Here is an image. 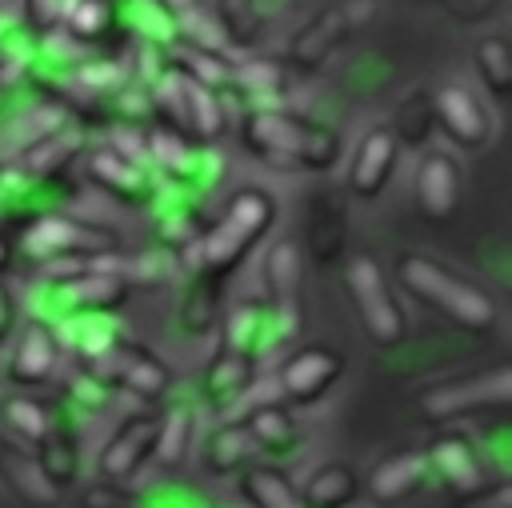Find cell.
Wrapping results in <instances>:
<instances>
[{"label":"cell","mask_w":512,"mask_h":508,"mask_svg":"<svg viewBox=\"0 0 512 508\" xmlns=\"http://www.w3.org/2000/svg\"><path fill=\"white\" fill-rule=\"evenodd\" d=\"M240 140L252 156H260L272 168H304V172H328L344 156V140L332 124L312 120L296 108L272 104V108H248L240 120Z\"/></svg>","instance_id":"obj_1"},{"label":"cell","mask_w":512,"mask_h":508,"mask_svg":"<svg viewBox=\"0 0 512 508\" xmlns=\"http://www.w3.org/2000/svg\"><path fill=\"white\" fill-rule=\"evenodd\" d=\"M128 300H132V280L120 272V264L108 260L44 264V272L28 288V316L56 328L80 312L116 316Z\"/></svg>","instance_id":"obj_2"},{"label":"cell","mask_w":512,"mask_h":508,"mask_svg":"<svg viewBox=\"0 0 512 508\" xmlns=\"http://www.w3.org/2000/svg\"><path fill=\"white\" fill-rule=\"evenodd\" d=\"M276 224V200L264 188H240L224 204L220 220L200 228L196 240H188L180 252L188 256V272H204L228 284V276L260 248V240Z\"/></svg>","instance_id":"obj_3"},{"label":"cell","mask_w":512,"mask_h":508,"mask_svg":"<svg viewBox=\"0 0 512 508\" xmlns=\"http://www.w3.org/2000/svg\"><path fill=\"white\" fill-rule=\"evenodd\" d=\"M392 276L412 300L440 312L460 332L480 336V332H492L496 320H500V304H496L492 292H484L480 284L464 280L460 272L444 268L440 260H432L424 252H400L396 264H392Z\"/></svg>","instance_id":"obj_4"},{"label":"cell","mask_w":512,"mask_h":508,"mask_svg":"<svg viewBox=\"0 0 512 508\" xmlns=\"http://www.w3.org/2000/svg\"><path fill=\"white\" fill-rule=\"evenodd\" d=\"M144 88H148V104H152V124L172 128L196 144H216L224 136L228 100L216 88H208V84H200V80H192L168 64Z\"/></svg>","instance_id":"obj_5"},{"label":"cell","mask_w":512,"mask_h":508,"mask_svg":"<svg viewBox=\"0 0 512 508\" xmlns=\"http://www.w3.org/2000/svg\"><path fill=\"white\" fill-rule=\"evenodd\" d=\"M16 252L32 264H76V260H100L120 252V236L104 224L64 216L60 208L32 216L16 228Z\"/></svg>","instance_id":"obj_6"},{"label":"cell","mask_w":512,"mask_h":508,"mask_svg":"<svg viewBox=\"0 0 512 508\" xmlns=\"http://www.w3.org/2000/svg\"><path fill=\"white\" fill-rule=\"evenodd\" d=\"M84 160V176L88 184H96L108 200L116 204H128V208H148L160 192V176L156 168L144 160V148H140V128L132 136V144L116 132L108 140H92L88 152L80 156Z\"/></svg>","instance_id":"obj_7"},{"label":"cell","mask_w":512,"mask_h":508,"mask_svg":"<svg viewBox=\"0 0 512 508\" xmlns=\"http://www.w3.org/2000/svg\"><path fill=\"white\" fill-rule=\"evenodd\" d=\"M508 404H512V368H508V360H500L492 368H480V372H468V376H456V380H440V384H432L416 396L420 416L432 420V424H456V420H472V416H484V412L508 416Z\"/></svg>","instance_id":"obj_8"},{"label":"cell","mask_w":512,"mask_h":508,"mask_svg":"<svg viewBox=\"0 0 512 508\" xmlns=\"http://www.w3.org/2000/svg\"><path fill=\"white\" fill-rule=\"evenodd\" d=\"M344 288H348V300H352L368 340L376 348H384V352L400 348L404 336H408V316H404V308H400V300H396L380 260L368 256V252L344 256Z\"/></svg>","instance_id":"obj_9"},{"label":"cell","mask_w":512,"mask_h":508,"mask_svg":"<svg viewBox=\"0 0 512 508\" xmlns=\"http://www.w3.org/2000/svg\"><path fill=\"white\" fill-rule=\"evenodd\" d=\"M84 368L100 372L116 392H132L140 404H164L176 388L172 368L144 340H132V336H124L100 364H84Z\"/></svg>","instance_id":"obj_10"},{"label":"cell","mask_w":512,"mask_h":508,"mask_svg":"<svg viewBox=\"0 0 512 508\" xmlns=\"http://www.w3.org/2000/svg\"><path fill=\"white\" fill-rule=\"evenodd\" d=\"M156 428H160L156 408L124 416L96 452V480H112V484L140 480L144 468L152 464V452H156Z\"/></svg>","instance_id":"obj_11"},{"label":"cell","mask_w":512,"mask_h":508,"mask_svg":"<svg viewBox=\"0 0 512 508\" xmlns=\"http://www.w3.org/2000/svg\"><path fill=\"white\" fill-rule=\"evenodd\" d=\"M340 376H344V352L336 344H304L300 352L284 356L276 372V392L288 408H304L324 400Z\"/></svg>","instance_id":"obj_12"},{"label":"cell","mask_w":512,"mask_h":508,"mask_svg":"<svg viewBox=\"0 0 512 508\" xmlns=\"http://www.w3.org/2000/svg\"><path fill=\"white\" fill-rule=\"evenodd\" d=\"M92 144V132L84 120L76 116H64L60 124H48L44 132L28 136L16 156H12V168L24 172V176H36V180H48V176H64Z\"/></svg>","instance_id":"obj_13"},{"label":"cell","mask_w":512,"mask_h":508,"mask_svg":"<svg viewBox=\"0 0 512 508\" xmlns=\"http://www.w3.org/2000/svg\"><path fill=\"white\" fill-rule=\"evenodd\" d=\"M256 376H260V364L244 352H232V348H216L200 372V384H196V408H204L208 416H220L228 420L256 388Z\"/></svg>","instance_id":"obj_14"},{"label":"cell","mask_w":512,"mask_h":508,"mask_svg":"<svg viewBox=\"0 0 512 508\" xmlns=\"http://www.w3.org/2000/svg\"><path fill=\"white\" fill-rule=\"evenodd\" d=\"M260 284H264L260 300H264L280 340L288 344L300 332V248L292 240H276L264 252Z\"/></svg>","instance_id":"obj_15"},{"label":"cell","mask_w":512,"mask_h":508,"mask_svg":"<svg viewBox=\"0 0 512 508\" xmlns=\"http://www.w3.org/2000/svg\"><path fill=\"white\" fill-rule=\"evenodd\" d=\"M372 12V0H352V4H336L316 12L292 40H288V68L300 72H316L348 36L352 28H360V20Z\"/></svg>","instance_id":"obj_16"},{"label":"cell","mask_w":512,"mask_h":508,"mask_svg":"<svg viewBox=\"0 0 512 508\" xmlns=\"http://www.w3.org/2000/svg\"><path fill=\"white\" fill-rule=\"evenodd\" d=\"M60 360H64V348H60V336L52 324L44 320H24L20 332H16V344L8 352V364H4V380L8 388H40L48 384L56 372H60Z\"/></svg>","instance_id":"obj_17"},{"label":"cell","mask_w":512,"mask_h":508,"mask_svg":"<svg viewBox=\"0 0 512 508\" xmlns=\"http://www.w3.org/2000/svg\"><path fill=\"white\" fill-rule=\"evenodd\" d=\"M304 248L328 268L348 256V204L340 188H312L304 204Z\"/></svg>","instance_id":"obj_18"},{"label":"cell","mask_w":512,"mask_h":508,"mask_svg":"<svg viewBox=\"0 0 512 508\" xmlns=\"http://www.w3.org/2000/svg\"><path fill=\"white\" fill-rule=\"evenodd\" d=\"M424 456H428V472H432L452 496L496 480V476H488L484 448H480L472 436H464V432H436V436L424 444Z\"/></svg>","instance_id":"obj_19"},{"label":"cell","mask_w":512,"mask_h":508,"mask_svg":"<svg viewBox=\"0 0 512 508\" xmlns=\"http://www.w3.org/2000/svg\"><path fill=\"white\" fill-rule=\"evenodd\" d=\"M396 164H400V144H396V136L388 132V124H372V128L356 140V148H352L348 180H344L348 196H356V200H376V196L392 184Z\"/></svg>","instance_id":"obj_20"},{"label":"cell","mask_w":512,"mask_h":508,"mask_svg":"<svg viewBox=\"0 0 512 508\" xmlns=\"http://www.w3.org/2000/svg\"><path fill=\"white\" fill-rule=\"evenodd\" d=\"M432 112H436V128L456 148L476 152L492 140V116L480 104V96H472L464 84H444L440 92H432Z\"/></svg>","instance_id":"obj_21"},{"label":"cell","mask_w":512,"mask_h":508,"mask_svg":"<svg viewBox=\"0 0 512 508\" xmlns=\"http://www.w3.org/2000/svg\"><path fill=\"white\" fill-rule=\"evenodd\" d=\"M220 328H224L220 344L232 348V352L252 356L256 364L284 348V340H280V332H276V324H272V316H268L260 296H244V300L228 304V312H220Z\"/></svg>","instance_id":"obj_22"},{"label":"cell","mask_w":512,"mask_h":508,"mask_svg":"<svg viewBox=\"0 0 512 508\" xmlns=\"http://www.w3.org/2000/svg\"><path fill=\"white\" fill-rule=\"evenodd\" d=\"M432 480L424 448H396L388 452L368 476H364V496L372 504H404L412 500L424 484Z\"/></svg>","instance_id":"obj_23"},{"label":"cell","mask_w":512,"mask_h":508,"mask_svg":"<svg viewBox=\"0 0 512 508\" xmlns=\"http://www.w3.org/2000/svg\"><path fill=\"white\" fill-rule=\"evenodd\" d=\"M240 424L248 428L252 444L260 456L268 460H288L300 452V428H296V416L284 400H260V404H248V412L240 416Z\"/></svg>","instance_id":"obj_24"},{"label":"cell","mask_w":512,"mask_h":508,"mask_svg":"<svg viewBox=\"0 0 512 508\" xmlns=\"http://www.w3.org/2000/svg\"><path fill=\"white\" fill-rule=\"evenodd\" d=\"M56 336H60V348H64L76 364H100L128 332H124L120 320L108 316V312H80V316L56 324Z\"/></svg>","instance_id":"obj_25"},{"label":"cell","mask_w":512,"mask_h":508,"mask_svg":"<svg viewBox=\"0 0 512 508\" xmlns=\"http://www.w3.org/2000/svg\"><path fill=\"white\" fill-rule=\"evenodd\" d=\"M416 204L432 224H440L456 212V204H460V168L448 152H428L420 160V168H416Z\"/></svg>","instance_id":"obj_26"},{"label":"cell","mask_w":512,"mask_h":508,"mask_svg":"<svg viewBox=\"0 0 512 508\" xmlns=\"http://www.w3.org/2000/svg\"><path fill=\"white\" fill-rule=\"evenodd\" d=\"M32 460L56 492L72 488L80 480V432L64 416H56V424L32 444Z\"/></svg>","instance_id":"obj_27"},{"label":"cell","mask_w":512,"mask_h":508,"mask_svg":"<svg viewBox=\"0 0 512 508\" xmlns=\"http://www.w3.org/2000/svg\"><path fill=\"white\" fill-rule=\"evenodd\" d=\"M296 492L300 508H352L364 496V476L344 460H324L304 476Z\"/></svg>","instance_id":"obj_28"},{"label":"cell","mask_w":512,"mask_h":508,"mask_svg":"<svg viewBox=\"0 0 512 508\" xmlns=\"http://www.w3.org/2000/svg\"><path fill=\"white\" fill-rule=\"evenodd\" d=\"M52 424H56V408L48 400H40V396H32L24 388H8L0 396V436L4 440H12V444H20V448L32 452V444Z\"/></svg>","instance_id":"obj_29"},{"label":"cell","mask_w":512,"mask_h":508,"mask_svg":"<svg viewBox=\"0 0 512 508\" xmlns=\"http://www.w3.org/2000/svg\"><path fill=\"white\" fill-rule=\"evenodd\" d=\"M196 444V400H172L160 408V428H156V452L152 464L164 472H176Z\"/></svg>","instance_id":"obj_30"},{"label":"cell","mask_w":512,"mask_h":508,"mask_svg":"<svg viewBox=\"0 0 512 508\" xmlns=\"http://www.w3.org/2000/svg\"><path fill=\"white\" fill-rule=\"evenodd\" d=\"M200 456H204L208 472H216V476L244 472L248 464H256V460H260V452H256V444H252L248 428L240 424V416H236V420H232V416H228V420H220V424L204 436Z\"/></svg>","instance_id":"obj_31"},{"label":"cell","mask_w":512,"mask_h":508,"mask_svg":"<svg viewBox=\"0 0 512 508\" xmlns=\"http://www.w3.org/2000/svg\"><path fill=\"white\" fill-rule=\"evenodd\" d=\"M220 312H224V280L216 276H204V272H192L188 276V288L180 292V332L184 336H204L208 328L220 324Z\"/></svg>","instance_id":"obj_32"},{"label":"cell","mask_w":512,"mask_h":508,"mask_svg":"<svg viewBox=\"0 0 512 508\" xmlns=\"http://www.w3.org/2000/svg\"><path fill=\"white\" fill-rule=\"evenodd\" d=\"M0 480H4L24 504H36V508H48V504L60 500V492L40 476L32 452L20 448V444H12V440H4V436H0Z\"/></svg>","instance_id":"obj_33"},{"label":"cell","mask_w":512,"mask_h":508,"mask_svg":"<svg viewBox=\"0 0 512 508\" xmlns=\"http://www.w3.org/2000/svg\"><path fill=\"white\" fill-rule=\"evenodd\" d=\"M240 496L248 508H300V492L288 480V472L276 464H264V460H256L240 472Z\"/></svg>","instance_id":"obj_34"},{"label":"cell","mask_w":512,"mask_h":508,"mask_svg":"<svg viewBox=\"0 0 512 508\" xmlns=\"http://www.w3.org/2000/svg\"><path fill=\"white\" fill-rule=\"evenodd\" d=\"M472 60H476V76L488 88V96L496 104H508L512 100V44H508V36L504 32L480 36L472 48Z\"/></svg>","instance_id":"obj_35"},{"label":"cell","mask_w":512,"mask_h":508,"mask_svg":"<svg viewBox=\"0 0 512 508\" xmlns=\"http://www.w3.org/2000/svg\"><path fill=\"white\" fill-rule=\"evenodd\" d=\"M284 68L272 64V60H248V64H232V80L224 92H236V96H252L248 108H272L284 92ZM244 108V112H248Z\"/></svg>","instance_id":"obj_36"},{"label":"cell","mask_w":512,"mask_h":508,"mask_svg":"<svg viewBox=\"0 0 512 508\" xmlns=\"http://www.w3.org/2000/svg\"><path fill=\"white\" fill-rule=\"evenodd\" d=\"M388 132L396 136V144H400V148H424V144L432 140V132H436L432 92H424V88H412V92H408V96L396 104Z\"/></svg>","instance_id":"obj_37"},{"label":"cell","mask_w":512,"mask_h":508,"mask_svg":"<svg viewBox=\"0 0 512 508\" xmlns=\"http://www.w3.org/2000/svg\"><path fill=\"white\" fill-rule=\"evenodd\" d=\"M216 16L224 28V40L236 48H252L264 40L268 16L260 8V0H216Z\"/></svg>","instance_id":"obj_38"},{"label":"cell","mask_w":512,"mask_h":508,"mask_svg":"<svg viewBox=\"0 0 512 508\" xmlns=\"http://www.w3.org/2000/svg\"><path fill=\"white\" fill-rule=\"evenodd\" d=\"M112 24H116L112 0H72L60 28H68L72 40H100Z\"/></svg>","instance_id":"obj_39"},{"label":"cell","mask_w":512,"mask_h":508,"mask_svg":"<svg viewBox=\"0 0 512 508\" xmlns=\"http://www.w3.org/2000/svg\"><path fill=\"white\" fill-rule=\"evenodd\" d=\"M112 396H116V388H112L100 372H92V368H84V364H76L72 376H68V384H64V400H68L76 412H100Z\"/></svg>","instance_id":"obj_40"},{"label":"cell","mask_w":512,"mask_h":508,"mask_svg":"<svg viewBox=\"0 0 512 508\" xmlns=\"http://www.w3.org/2000/svg\"><path fill=\"white\" fill-rule=\"evenodd\" d=\"M140 508H212L192 484L180 480H140Z\"/></svg>","instance_id":"obj_41"},{"label":"cell","mask_w":512,"mask_h":508,"mask_svg":"<svg viewBox=\"0 0 512 508\" xmlns=\"http://www.w3.org/2000/svg\"><path fill=\"white\" fill-rule=\"evenodd\" d=\"M80 508H140V492L132 484H112V480H92L80 492Z\"/></svg>","instance_id":"obj_42"},{"label":"cell","mask_w":512,"mask_h":508,"mask_svg":"<svg viewBox=\"0 0 512 508\" xmlns=\"http://www.w3.org/2000/svg\"><path fill=\"white\" fill-rule=\"evenodd\" d=\"M452 508H512V484L508 480H488L480 488H468L452 496Z\"/></svg>","instance_id":"obj_43"},{"label":"cell","mask_w":512,"mask_h":508,"mask_svg":"<svg viewBox=\"0 0 512 508\" xmlns=\"http://www.w3.org/2000/svg\"><path fill=\"white\" fill-rule=\"evenodd\" d=\"M68 4H72V0H24L32 32H40V36H52V32H60Z\"/></svg>","instance_id":"obj_44"},{"label":"cell","mask_w":512,"mask_h":508,"mask_svg":"<svg viewBox=\"0 0 512 508\" xmlns=\"http://www.w3.org/2000/svg\"><path fill=\"white\" fill-rule=\"evenodd\" d=\"M420 4H432V8H440V12H448V16L464 20V24L488 20L500 8V0H420Z\"/></svg>","instance_id":"obj_45"},{"label":"cell","mask_w":512,"mask_h":508,"mask_svg":"<svg viewBox=\"0 0 512 508\" xmlns=\"http://www.w3.org/2000/svg\"><path fill=\"white\" fill-rule=\"evenodd\" d=\"M16 320H20V300H16V292L8 288V280L0 272V344L16 332Z\"/></svg>","instance_id":"obj_46"},{"label":"cell","mask_w":512,"mask_h":508,"mask_svg":"<svg viewBox=\"0 0 512 508\" xmlns=\"http://www.w3.org/2000/svg\"><path fill=\"white\" fill-rule=\"evenodd\" d=\"M152 4H156L164 16H172V20H184V16H192V12H196L204 0H152Z\"/></svg>","instance_id":"obj_47"},{"label":"cell","mask_w":512,"mask_h":508,"mask_svg":"<svg viewBox=\"0 0 512 508\" xmlns=\"http://www.w3.org/2000/svg\"><path fill=\"white\" fill-rule=\"evenodd\" d=\"M8 260H12V240H8V232L0 228V272L8 268Z\"/></svg>","instance_id":"obj_48"},{"label":"cell","mask_w":512,"mask_h":508,"mask_svg":"<svg viewBox=\"0 0 512 508\" xmlns=\"http://www.w3.org/2000/svg\"><path fill=\"white\" fill-rule=\"evenodd\" d=\"M0 172H4V160H0Z\"/></svg>","instance_id":"obj_49"}]
</instances>
